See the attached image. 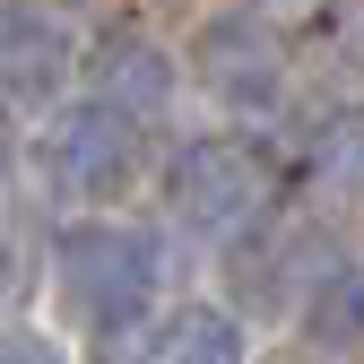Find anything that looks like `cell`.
<instances>
[{
	"label": "cell",
	"instance_id": "6da1fadb",
	"mask_svg": "<svg viewBox=\"0 0 364 364\" xmlns=\"http://www.w3.org/2000/svg\"><path fill=\"white\" fill-rule=\"evenodd\" d=\"M252 208H260V165L252 156H235V148L191 156V217L200 225H243Z\"/></svg>",
	"mask_w": 364,
	"mask_h": 364
},
{
	"label": "cell",
	"instance_id": "7a4b0ae2",
	"mask_svg": "<svg viewBox=\"0 0 364 364\" xmlns=\"http://www.w3.org/2000/svg\"><path fill=\"white\" fill-rule=\"evenodd\" d=\"M235 355H243V338L225 321H182V338H173V364H235Z\"/></svg>",
	"mask_w": 364,
	"mask_h": 364
}]
</instances>
